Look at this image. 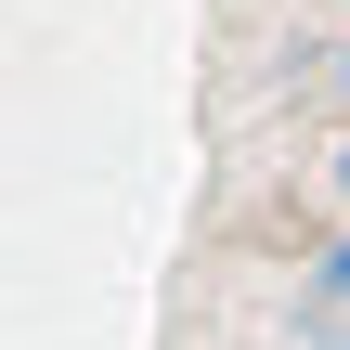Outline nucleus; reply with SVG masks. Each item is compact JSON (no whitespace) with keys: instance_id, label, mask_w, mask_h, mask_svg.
Here are the masks:
<instances>
[{"instance_id":"f257e3e1","label":"nucleus","mask_w":350,"mask_h":350,"mask_svg":"<svg viewBox=\"0 0 350 350\" xmlns=\"http://www.w3.org/2000/svg\"><path fill=\"white\" fill-rule=\"evenodd\" d=\"M312 299H325V312H350V247H325V260H312Z\"/></svg>"},{"instance_id":"f03ea898","label":"nucleus","mask_w":350,"mask_h":350,"mask_svg":"<svg viewBox=\"0 0 350 350\" xmlns=\"http://www.w3.org/2000/svg\"><path fill=\"white\" fill-rule=\"evenodd\" d=\"M325 195H338V208H350V143H338V156H325Z\"/></svg>"},{"instance_id":"7ed1b4c3","label":"nucleus","mask_w":350,"mask_h":350,"mask_svg":"<svg viewBox=\"0 0 350 350\" xmlns=\"http://www.w3.org/2000/svg\"><path fill=\"white\" fill-rule=\"evenodd\" d=\"M338 91H350V52H338Z\"/></svg>"},{"instance_id":"20e7f679","label":"nucleus","mask_w":350,"mask_h":350,"mask_svg":"<svg viewBox=\"0 0 350 350\" xmlns=\"http://www.w3.org/2000/svg\"><path fill=\"white\" fill-rule=\"evenodd\" d=\"M338 350H350V338H338Z\"/></svg>"}]
</instances>
